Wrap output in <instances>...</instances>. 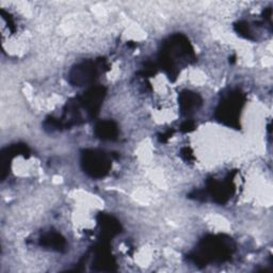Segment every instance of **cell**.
Instances as JSON below:
<instances>
[{
	"instance_id": "obj_2",
	"label": "cell",
	"mask_w": 273,
	"mask_h": 273,
	"mask_svg": "<svg viewBox=\"0 0 273 273\" xmlns=\"http://www.w3.org/2000/svg\"><path fill=\"white\" fill-rule=\"evenodd\" d=\"M97 133L104 139L111 138V136L115 134V128L113 127L112 123L105 122L97 126Z\"/></svg>"
},
{
	"instance_id": "obj_1",
	"label": "cell",
	"mask_w": 273,
	"mask_h": 273,
	"mask_svg": "<svg viewBox=\"0 0 273 273\" xmlns=\"http://www.w3.org/2000/svg\"><path fill=\"white\" fill-rule=\"evenodd\" d=\"M86 164L88 167V172H91L92 175L97 176L104 175L106 172V165L107 161L103 156H97L95 153H92L91 155L87 156Z\"/></svg>"
}]
</instances>
